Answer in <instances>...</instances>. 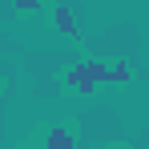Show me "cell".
Masks as SVG:
<instances>
[{
	"label": "cell",
	"instance_id": "6da1fadb",
	"mask_svg": "<svg viewBox=\"0 0 149 149\" xmlns=\"http://www.w3.org/2000/svg\"><path fill=\"white\" fill-rule=\"evenodd\" d=\"M101 81H129V69L117 65V69H105V65H77L73 73H69V85L77 89H93Z\"/></svg>",
	"mask_w": 149,
	"mask_h": 149
},
{
	"label": "cell",
	"instance_id": "3957f363",
	"mask_svg": "<svg viewBox=\"0 0 149 149\" xmlns=\"http://www.w3.org/2000/svg\"><path fill=\"white\" fill-rule=\"evenodd\" d=\"M49 145L52 149H73V137H69L65 129H52V133H49Z\"/></svg>",
	"mask_w": 149,
	"mask_h": 149
},
{
	"label": "cell",
	"instance_id": "7a4b0ae2",
	"mask_svg": "<svg viewBox=\"0 0 149 149\" xmlns=\"http://www.w3.org/2000/svg\"><path fill=\"white\" fill-rule=\"evenodd\" d=\"M56 28H61V32H69V36H77V20H73V12H69L65 4L56 8Z\"/></svg>",
	"mask_w": 149,
	"mask_h": 149
},
{
	"label": "cell",
	"instance_id": "277c9868",
	"mask_svg": "<svg viewBox=\"0 0 149 149\" xmlns=\"http://www.w3.org/2000/svg\"><path fill=\"white\" fill-rule=\"evenodd\" d=\"M16 8H20V12H24V8L32 12V8H36V0H16Z\"/></svg>",
	"mask_w": 149,
	"mask_h": 149
}]
</instances>
